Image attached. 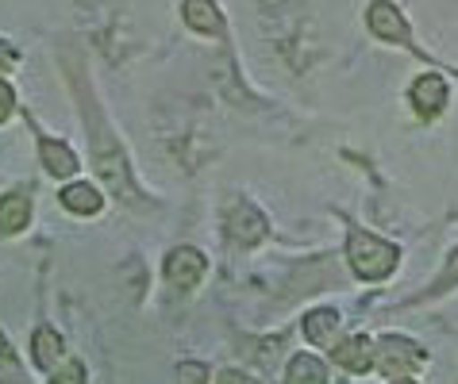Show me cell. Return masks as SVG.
<instances>
[{"instance_id":"cell-1","label":"cell","mask_w":458,"mask_h":384,"mask_svg":"<svg viewBox=\"0 0 458 384\" xmlns=\"http://www.w3.org/2000/svg\"><path fill=\"white\" fill-rule=\"evenodd\" d=\"M347 258H351V269L362 280H386L393 269H397L401 254H397V246H389V242L370 235V230L354 227L351 238H347Z\"/></svg>"},{"instance_id":"cell-2","label":"cell","mask_w":458,"mask_h":384,"mask_svg":"<svg viewBox=\"0 0 458 384\" xmlns=\"http://www.w3.org/2000/svg\"><path fill=\"white\" fill-rule=\"evenodd\" d=\"M428 362V354L420 350V346L412 338H401V335H386L377 346H374V365L381 369L386 377H409L416 373L420 365Z\"/></svg>"},{"instance_id":"cell-3","label":"cell","mask_w":458,"mask_h":384,"mask_svg":"<svg viewBox=\"0 0 458 384\" xmlns=\"http://www.w3.org/2000/svg\"><path fill=\"white\" fill-rule=\"evenodd\" d=\"M266 215L254 208V204L247 200H235L232 208H227V235H232V242H239V246H259V242L266 238Z\"/></svg>"},{"instance_id":"cell-4","label":"cell","mask_w":458,"mask_h":384,"mask_svg":"<svg viewBox=\"0 0 458 384\" xmlns=\"http://www.w3.org/2000/svg\"><path fill=\"white\" fill-rule=\"evenodd\" d=\"M205 269H208L205 254L193 250V246H177V250L170 254V258H166V280H170L174 288L189 292V288H197V285H200Z\"/></svg>"},{"instance_id":"cell-5","label":"cell","mask_w":458,"mask_h":384,"mask_svg":"<svg viewBox=\"0 0 458 384\" xmlns=\"http://www.w3.org/2000/svg\"><path fill=\"white\" fill-rule=\"evenodd\" d=\"M412 108L424 115V120L439 115L443 108H447V81H443L439 73L416 77V81H412Z\"/></svg>"},{"instance_id":"cell-6","label":"cell","mask_w":458,"mask_h":384,"mask_svg":"<svg viewBox=\"0 0 458 384\" xmlns=\"http://www.w3.org/2000/svg\"><path fill=\"white\" fill-rule=\"evenodd\" d=\"M370 31L377 38H386V43H401V46H409V23H404V16L397 8L389 4V0H377V4L370 8Z\"/></svg>"},{"instance_id":"cell-7","label":"cell","mask_w":458,"mask_h":384,"mask_svg":"<svg viewBox=\"0 0 458 384\" xmlns=\"http://www.w3.org/2000/svg\"><path fill=\"white\" fill-rule=\"evenodd\" d=\"M339 335V312L335 307H316V312L304 315V338L312 346H335Z\"/></svg>"},{"instance_id":"cell-8","label":"cell","mask_w":458,"mask_h":384,"mask_svg":"<svg viewBox=\"0 0 458 384\" xmlns=\"http://www.w3.org/2000/svg\"><path fill=\"white\" fill-rule=\"evenodd\" d=\"M335 354V365L351 369V373H370L374 369V346L370 338H347L343 346H332Z\"/></svg>"},{"instance_id":"cell-9","label":"cell","mask_w":458,"mask_h":384,"mask_svg":"<svg viewBox=\"0 0 458 384\" xmlns=\"http://www.w3.org/2000/svg\"><path fill=\"white\" fill-rule=\"evenodd\" d=\"M185 23L200 35H224V16L216 8V0H185Z\"/></svg>"},{"instance_id":"cell-10","label":"cell","mask_w":458,"mask_h":384,"mask_svg":"<svg viewBox=\"0 0 458 384\" xmlns=\"http://www.w3.org/2000/svg\"><path fill=\"white\" fill-rule=\"evenodd\" d=\"M31 220V200L23 196V192H8L4 200H0V230L4 235H16V230H23Z\"/></svg>"},{"instance_id":"cell-11","label":"cell","mask_w":458,"mask_h":384,"mask_svg":"<svg viewBox=\"0 0 458 384\" xmlns=\"http://www.w3.org/2000/svg\"><path fill=\"white\" fill-rule=\"evenodd\" d=\"M39 154H43L47 173H55V177H73V173H78V158H73V150H70L66 143L43 138V143H39Z\"/></svg>"},{"instance_id":"cell-12","label":"cell","mask_w":458,"mask_h":384,"mask_svg":"<svg viewBox=\"0 0 458 384\" xmlns=\"http://www.w3.org/2000/svg\"><path fill=\"white\" fill-rule=\"evenodd\" d=\"M31 357H35V365H39V369H58V362H62V338L50 327H39V330H35V338H31Z\"/></svg>"},{"instance_id":"cell-13","label":"cell","mask_w":458,"mask_h":384,"mask_svg":"<svg viewBox=\"0 0 458 384\" xmlns=\"http://www.w3.org/2000/svg\"><path fill=\"white\" fill-rule=\"evenodd\" d=\"M285 384H327V369H324L320 357H312V354H297V357L289 362Z\"/></svg>"},{"instance_id":"cell-14","label":"cell","mask_w":458,"mask_h":384,"mask_svg":"<svg viewBox=\"0 0 458 384\" xmlns=\"http://www.w3.org/2000/svg\"><path fill=\"white\" fill-rule=\"evenodd\" d=\"M62 204H66L70 212H78V215H97L105 200H100V192L93 185L81 181V185H70L66 192H62Z\"/></svg>"},{"instance_id":"cell-15","label":"cell","mask_w":458,"mask_h":384,"mask_svg":"<svg viewBox=\"0 0 458 384\" xmlns=\"http://www.w3.org/2000/svg\"><path fill=\"white\" fill-rule=\"evenodd\" d=\"M0 380L20 384V362H16V354H12V346H8L4 335H0Z\"/></svg>"},{"instance_id":"cell-16","label":"cell","mask_w":458,"mask_h":384,"mask_svg":"<svg viewBox=\"0 0 458 384\" xmlns=\"http://www.w3.org/2000/svg\"><path fill=\"white\" fill-rule=\"evenodd\" d=\"M177 384H208V369L197 365V362H185L177 369Z\"/></svg>"},{"instance_id":"cell-17","label":"cell","mask_w":458,"mask_h":384,"mask_svg":"<svg viewBox=\"0 0 458 384\" xmlns=\"http://www.w3.org/2000/svg\"><path fill=\"white\" fill-rule=\"evenodd\" d=\"M458 285V250L447 258V269L439 273V280H436V292H447V288H454Z\"/></svg>"},{"instance_id":"cell-18","label":"cell","mask_w":458,"mask_h":384,"mask_svg":"<svg viewBox=\"0 0 458 384\" xmlns=\"http://www.w3.org/2000/svg\"><path fill=\"white\" fill-rule=\"evenodd\" d=\"M50 384H85V369L78 362H70L58 377H50Z\"/></svg>"},{"instance_id":"cell-19","label":"cell","mask_w":458,"mask_h":384,"mask_svg":"<svg viewBox=\"0 0 458 384\" xmlns=\"http://www.w3.org/2000/svg\"><path fill=\"white\" fill-rule=\"evenodd\" d=\"M12 108H16V93H12V88L0 81V123H4L8 115H12Z\"/></svg>"},{"instance_id":"cell-20","label":"cell","mask_w":458,"mask_h":384,"mask_svg":"<svg viewBox=\"0 0 458 384\" xmlns=\"http://www.w3.org/2000/svg\"><path fill=\"white\" fill-rule=\"evenodd\" d=\"M12 66H16V50H12V46L4 43V38H0V73L12 70Z\"/></svg>"},{"instance_id":"cell-21","label":"cell","mask_w":458,"mask_h":384,"mask_svg":"<svg viewBox=\"0 0 458 384\" xmlns=\"http://www.w3.org/2000/svg\"><path fill=\"white\" fill-rule=\"evenodd\" d=\"M220 384H259L254 377H243V373H235V369H227V373H220Z\"/></svg>"},{"instance_id":"cell-22","label":"cell","mask_w":458,"mask_h":384,"mask_svg":"<svg viewBox=\"0 0 458 384\" xmlns=\"http://www.w3.org/2000/svg\"><path fill=\"white\" fill-rule=\"evenodd\" d=\"M393 384H416V380H393Z\"/></svg>"}]
</instances>
